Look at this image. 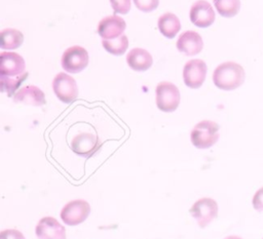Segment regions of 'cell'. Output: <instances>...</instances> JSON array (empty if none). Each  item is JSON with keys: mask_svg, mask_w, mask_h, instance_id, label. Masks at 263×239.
I'll return each instance as SVG.
<instances>
[{"mask_svg": "<svg viewBox=\"0 0 263 239\" xmlns=\"http://www.w3.org/2000/svg\"><path fill=\"white\" fill-rule=\"evenodd\" d=\"M52 88L57 97L65 104H70L78 97L79 91L75 79L64 72L54 77Z\"/></svg>", "mask_w": 263, "mask_h": 239, "instance_id": "cell-5", "label": "cell"}, {"mask_svg": "<svg viewBox=\"0 0 263 239\" xmlns=\"http://www.w3.org/2000/svg\"><path fill=\"white\" fill-rule=\"evenodd\" d=\"M88 52L79 45L67 48L62 55V67L66 72L78 73L84 70L88 65Z\"/></svg>", "mask_w": 263, "mask_h": 239, "instance_id": "cell-4", "label": "cell"}, {"mask_svg": "<svg viewBox=\"0 0 263 239\" xmlns=\"http://www.w3.org/2000/svg\"><path fill=\"white\" fill-rule=\"evenodd\" d=\"M190 21L198 28H208L215 22V11L205 0H198L190 8Z\"/></svg>", "mask_w": 263, "mask_h": 239, "instance_id": "cell-12", "label": "cell"}, {"mask_svg": "<svg viewBox=\"0 0 263 239\" xmlns=\"http://www.w3.org/2000/svg\"><path fill=\"white\" fill-rule=\"evenodd\" d=\"M35 233L38 239H67L65 227L52 216H44L39 220Z\"/></svg>", "mask_w": 263, "mask_h": 239, "instance_id": "cell-11", "label": "cell"}, {"mask_svg": "<svg viewBox=\"0 0 263 239\" xmlns=\"http://www.w3.org/2000/svg\"><path fill=\"white\" fill-rule=\"evenodd\" d=\"M213 81L214 84L222 90H233L243 83L245 70L237 63L225 62L215 69Z\"/></svg>", "mask_w": 263, "mask_h": 239, "instance_id": "cell-1", "label": "cell"}, {"mask_svg": "<svg viewBox=\"0 0 263 239\" xmlns=\"http://www.w3.org/2000/svg\"><path fill=\"white\" fill-rule=\"evenodd\" d=\"M126 28V24L124 19L117 15H110L104 17L98 25V33L99 35L106 40H113L121 35Z\"/></svg>", "mask_w": 263, "mask_h": 239, "instance_id": "cell-13", "label": "cell"}, {"mask_svg": "<svg viewBox=\"0 0 263 239\" xmlns=\"http://www.w3.org/2000/svg\"><path fill=\"white\" fill-rule=\"evenodd\" d=\"M219 138V125L212 120H202L197 123L190 133V140L197 149H208L214 146Z\"/></svg>", "mask_w": 263, "mask_h": 239, "instance_id": "cell-2", "label": "cell"}, {"mask_svg": "<svg viewBox=\"0 0 263 239\" xmlns=\"http://www.w3.org/2000/svg\"><path fill=\"white\" fill-rule=\"evenodd\" d=\"M0 239H26L22 232L15 229L3 230L0 233Z\"/></svg>", "mask_w": 263, "mask_h": 239, "instance_id": "cell-24", "label": "cell"}, {"mask_svg": "<svg viewBox=\"0 0 263 239\" xmlns=\"http://www.w3.org/2000/svg\"><path fill=\"white\" fill-rule=\"evenodd\" d=\"M26 69L24 58L16 52L2 51L0 53L1 77H18Z\"/></svg>", "mask_w": 263, "mask_h": 239, "instance_id": "cell-10", "label": "cell"}, {"mask_svg": "<svg viewBox=\"0 0 263 239\" xmlns=\"http://www.w3.org/2000/svg\"><path fill=\"white\" fill-rule=\"evenodd\" d=\"M252 204L256 210H259V211L263 210V187L257 190L256 193L254 194L252 199Z\"/></svg>", "mask_w": 263, "mask_h": 239, "instance_id": "cell-25", "label": "cell"}, {"mask_svg": "<svg viewBox=\"0 0 263 239\" xmlns=\"http://www.w3.org/2000/svg\"><path fill=\"white\" fill-rule=\"evenodd\" d=\"M158 29L160 31V33L166 37V38H174L180 31L181 29V23L179 17L172 13V12H166L164 14H162L159 18H158V23H157Z\"/></svg>", "mask_w": 263, "mask_h": 239, "instance_id": "cell-17", "label": "cell"}, {"mask_svg": "<svg viewBox=\"0 0 263 239\" xmlns=\"http://www.w3.org/2000/svg\"><path fill=\"white\" fill-rule=\"evenodd\" d=\"M127 65L135 71H146L148 70L152 64L153 58L152 55L143 48H133L126 55Z\"/></svg>", "mask_w": 263, "mask_h": 239, "instance_id": "cell-16", "label": "cell"}, {"mask_svg": "<svg viewBox=\"0 0 263 239\" xmlns=\"http://www.w3.org/2000/svg\"><path fill=\"white\" fill-rule=\"evenodd\" d=\"M213 1L219 14L224 17H232L236 15L240 9L239 0H213Z\"/></svg>", "mask_w": 263, "mask_h": 239, "instance_id": "cell-19", "label": "cell"}, {"mask_svg": "<svg viewBox=\"0 0 263 239\" xmlns=\"http://www.w3.org/2000/svg\"><path fill=\"white\" fill-rule=\"evenodd\" d=\"M115 13L126 14L130 9V0H110Z\"/></svg>", "mask_w": 263, "mask_h": 239, "instance_id": "cell-23", "label": "cell"}, {"mask_svg": "<svg viewBox=\"0 0 263 239\" xmlns=\"http://www.w3.org/2000/svg\"><path fill=\"white\" fill-rule=\"evenodd\" d=\"M225 239H241V238L238 237V236H228Z\"/></svg>", "mask_w": 263, "mask_h": 239, "instance_id": "cell-26", "label": "cell"}, {"mask_svg": "<svg viewBox=\"0 0 263 239\" xmlns=\"http://www.w3.org/2000/svg\"><path fill=\"white\" fill-rule=\"evenodd\" d=\"M13 102L29 106H43L46 103L44 92L37 86L27 85L17 89L13 95Z\"/></svg>", "mask_w": 263, "mask_h": 239, "instance_id": "cell-14", "label": "cell"}, {"mask_svg": "<svg viewBox=\"0 0 263 239\" xmlns=\"http://www.w3.org/2000/svg\"><path fill=\"white\" fill-rule=\"evenodd\" d=\"M24 42V34L12 28H7L0 33V47L2 49H16Z\"/></svg>", "mask_w": 263, "mask_h": 239, "instance_id": "cell-18", "label": "cell"}, {"mask_svg": "<svg viewBox=\"0 0 263 239\" xmlns=\"http://www.w3.org/2000/svg\"><path fill=\"white\" fill-rule=\"evenodd\" d=\"M191 215L196 220L200 228H205L218 215V204L213 198L204 197L198 199L189 209Z\"/></svg>", "mask_w": 263, "mask_h": 239, "instance_id": "cell-6", "label": "cell"}, {"mask_svg": "<svg viewBox=\"0 0 263 239\" xmlns=\"http://www.w3.org/2000/svg\"><path fill=\"white\" fill-rule=\"evenodd\" d=\"M101 142L90 132H80L71 141L72 151L82 157H91L101 149Z\"/></svg>", "mask_w": 263, "mask_h": 239, "instance_id": "cell-9", "label": "cell"}, {"mask_svg": "<svg viewBox=\"0 0 263 239\" xmlns=\"http://www.w3.org/2000/svg\"><path fill=\"white\" fill-rule=\"evenodd\" d=\"M27 75H28V73L21 75L17 80H10V79L5 80V78L1 77V81H4V82H1V90L3 92H5V91L13 92L15 90V88H17L20 86V84L27 78Z\"/></svg>", "mask_w": 263, "mask_h": 239, "instance_id": "cell-21", "label": "cell"}, {"mask_svg": "<svg viewBox=\"0 0 263 239\" xmlns=\"http://www.w3.org/2000/svg\"><path fill=\"white\" fill-rule=\"evenodd\" d=\"M138 9L144 12H151L158 7L159 0H134Z\"/></svg>", "mask_w": 263, "mask_h": 239, "instance_id": "cell-22", "label": "cell"}, {"mask_svg": "<svg viewBox=\"0 0 263 239\" xmlns=\"http://www.w3.org/2000/svg\"><path fill=\"white\" fill-rule=\"evenodd\" d=\"M203 42L201 36L194 31L182 33L177 41V48L187 55H195L202 50Z\"/></svg>", "mask_w": 263, "mask_h": 239, "instance_id": "cell-15", "label": "cell"}, {"mask_svg": "<svg viewBox=\"0 0 263 239\" xmlns=\"http://www.w3.org/2000/svg\"><path fill=\"white\" fill-rule=\"evenodd\" d=\"M102 45L109 53L114 55H121L125 52V50L128 47V39L123 34L120 37L113 40L103 39Z\"/></svg>", "mask_w": 263, "mask_h": 239, "instance_id": "cell-20", "label": "cell"}, {"mask_svg": "<svg viewBox=\"0 0 263 239\" xmlns=\"http://www.w3.org/2000/svg\"><path fill=\"white\" fill-rule=\"evenodd\" d=\"M90 212L89 203L82 199L68 202L61 211V218L69 226H76L83 223Z\"/></svg>", "mask_w": 263, "mask_h": 239, "instance_id": "cell-7", "label": "cell"}, {"mask_svg": "<svg viewBox=\"0 0 263 239\" xmlns=\"http://www.w3.org/2000/svg\"><path fill=\"white\" fill-rule=\"evenodd\" d=\"M208 67L202 59H190L183 69V80L189 88H199L206 76Z\"/></svg>", "mask_w": 263, "mask_h": 239, "instance_id": "cell-8", "label": "cell"}, {"mask_svg": "<svg viewBox=\"0 0 263 239\" xmlns=\"http://www.w3.org/2000/svg\"><path fill=\"white\" fill-rule=\"evenodd\" d=\"M156 106L162 112H174L180 105V91L178 87L167 81L158 83L155 89Z\"/></svg>", "mask_w": 263, "mask_h": 239, "instance_id": "cell-3", "label": "cell"}]
</instances>
